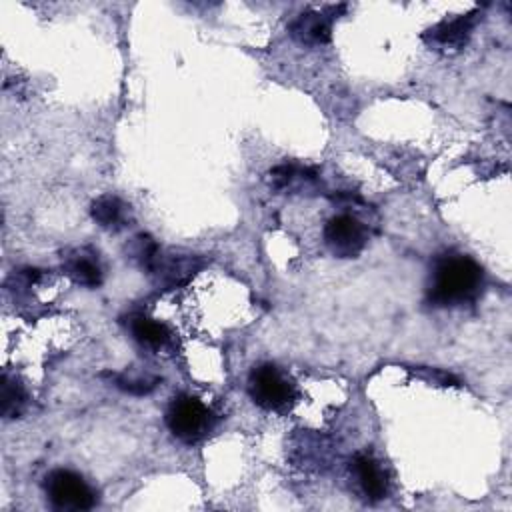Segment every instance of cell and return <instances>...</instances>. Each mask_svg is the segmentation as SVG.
<instances>
[{"label": "cell", "instance_id": "11", "mask_svg": "<svg viewBox=\"0 0 512 512\" xmlns=\"http://www.w3.org/2000/svg\"><path fill=\"white\" fill-rule=\"evenodd\" d=\"M128 330L140 346H146L152 350L164 348L170 342V330L166 328V324L144 314H132L128 318Z\"/></svg>", "mask_w": 512, "mask_h": 512}, {"label": "cell", "instance_id": "15", "mask_svg": "<svg viewBox=\"0 0 512 512\" xmlns=\"http://www.w3.org/2000/svg\"><path fill=\"white\" fill-rule=\"evenodd\" d=\"M116 380V386L128 394H134V396H144L148 392H152L158 384V378L152 376V378H146V376H138V378H126V376H114Z\"/></svg>", "mask_w": 512, "mask_h": 512}, {"label": "cell", "instance_id": "5", "mask_svg": "<svg viewBox=\"0 0 512 512\" xmlns=\"http://www.w3.org/2000/svg\"><path fill=\"white\" fill-rule=\"evenodd\" d=\"M324 244L336 258H356L366 242L364 224L352 214H336L324 226Z\"/></svg>", "mask_w": 512, "mask_h": 512}, {"label": "cell", "instance_id": "1", "mask_svg": "<svg viewBox=\"0 0 512 512\" xmlns=\"http://www.w3.org/2000/svg\"><path fill=\"white\" fill-rule=\"evenodd\" d=\"M482 284L484 272L474 258L448 252L438 256L432 266L426 300L436 308L464 306L478 298Z\"/></svg>", "mask_w": 512, "mask_h": 512}, {"label": "cell", "instance_id": "14", "mask_svg": "<svg viewBox=\"0 0 512 512\" xmlns=\"http://www.w3.org/2000/svg\"><path fill=\"white\" fill-rule=\"evenodd\" d=\"M316 170L314 168H296L292 164H280L270 170V184L274 188H286L294 180H314Z\"/></svg>", "mask_w": 512, "mask_h": 512}, {"label": "cell", "instance_id": "12", "mask_svg": "<svg viewBox=\"0 0 512 512\" xmlns=\"http://www.w3.org/2000/svg\"><path fill=\"white\" fill-rule=\"evenodd\" d=\"M0 382H2L0 384V412L6 420L18 418L26 408L28 394H26L24 386L10 374H2Z\"/></svg>", "mask_w": 512, "mask_h": 512}, {"label": "cell", "instance_id": "4", "mask_svg": "<svg viewBox=\"0 0 512 512\" xmlns=\"http://www.w3.org/2000/svg\"><path fill=\"white\" fill-rule=\"evenodd\" d=\"M44 492L56 510H90L96 504V492L76 472L56 468L44 478Z\"/></svg>", "mask_w": 512, "mask_h": 512}, {"label": "cell", "instance_id": "3", "mask_svg": "<svg viewBox=\"0 0 512 512\" xmlns=\"http://www.w3.org/2000/svg\"><path fill=\"white\" fill-rule=\"evenodd\" d=\"M164 422L174 438L184 444H194L212 430L214 414L196 396L178 394L170 400L164 412Z\"/></svg>", "mask_w": 512, "mask_h": 512}, {"label": "cell", "instance_id": "9", "mask_svg": "<svg viewBox=\"0 0 512 512\" xmlns=\"http://www.w3.org/2000/svg\"><path fill=\"white\" fill-rule=\"evenodd\" d=\"M64 274L84 288H98L102 284V266L98 254L86 246L72 248L62 256Z\"/></svg>", "mask_w": 512, "mask_h": 512}, {"label": "cell", "instance_id": "13", "mask_svg": "<svg viewBox=\"0 0 512 512\" xmlns=\"http://www.w3.org/2000/svg\"><path fill=\"white\" fill-rule=\"evenodd\" d=\"M126 254L132 262H136L140 268L152 272L158 256H160V246L158 242L150 236V234H136L128 246H126Z\"/></svg>", "mask_w": 512, "mask_h": 512}, {"label": "cell", "instance_id": "7", "mask_svg": "<svg viewBox=\"0 0 512 512\" xmlns=\"http://www.w3.org/2000/svg\"><path fill=\"white\" fill-rule=\"evenodd\" d=\"M350 476L364 500L378 502V500L386 498L388 476H386L382 464L372 454L358 452L350 460Z\"/></svg>", "mask_w": 512, "mask_h": 512}, {"label": "cell", "instance_id": "10", "mask_svg": "<svg viewBox=\"0 0 512 512\" xmlns=\"http://www.w3.org/2000/svg\"><path fill=\"white\" fill-rule=\"evenodd\" d=\"M128 208L118 196L102 194L90 204V214L98 226L118 232L128 224Z\"/></svg>", "mask_w": 512, "mask_h": 512}, {"label": "cell", "instance_id": "2", "mask_svg": "<svg viewBox=\"0 0 512 512\" xmlns=\"http://www.w3.org/2000/svg\"><path fill=\"white\" fill-rule=\"evenodd\" d=\"M248 394L256 406L268 412H284L296 402L294 382L270 362L256 364L250 370Z\"/></svg>", "mask_w": 512, "mask_h": 512}, {"label": "cell", "instance_id": "6", "mask_svg": "<svg viewBox=\"0 0 512 512\" xmlns=\"http://www.w3.org/2000/svg\"><path fill=\"white\" fill-rule=\"evenodd\" d=\"M344 10L346 4L328 6L326 10H304L290 22L288 32L296 42L306 46L326 44L332 34V20L338 18V12Z\"/></svg>", "mask_w": 512, "mask_h": 512}, {"label": "cell", "instance_id": "8", "mask_svg": "<svg viewBox=\"0 0 512 512\" xmlns=\"http://www.w3.org/2000/svg\"><path fill=\"white\" fill-rule=\"evenodd\" d=\"M478 20V12H466L450 20H442L422 34V40L438 50H460L466 46L472 28Z\"/></svg>", "mask_w": 512, "mask_h": 512}]
</instances>
